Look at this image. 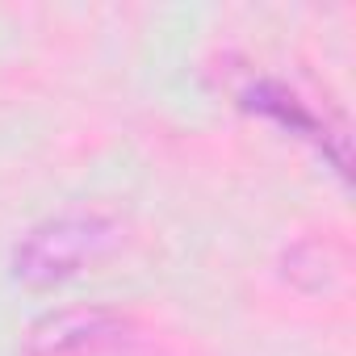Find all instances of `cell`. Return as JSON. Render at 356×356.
<instances>
[{
    "label": "cell",
    "mask_w": 356,
    "mask_h": 356,
    "mask_svg": "<svg viewBox=\"0 0 356 356\" xmlns=\"http://www.w3.org/2000/svg\"><path fill=\"white\" fill-rule=\"evenodd\" d=\"M122 243V222L101 210H67L34 222L9 252L13 281L30 289L63 285L88 268H97Z\"/></svg>",
    "instance_id": "6da1fadb"
},
{
    "label": "cell",
    "mask_w": 356,
    "mask_h": 356,
    "mask_svg": "<svg viewBox=\"0 0 356 356\" xmlns=\"http://www.w3.org/2000/svg\"><path fill=\"white\" fill-rule=\"evenodd\" d=\"M134 335V323L109 306H63L42 314L26 331V356H84L118 348Z\"/></svg>",
    "instance_id": "7a4b0ae2"
},
{
    "label": "cell",
    "mask_w": 356,
    "mask_h": 356,
    "mask_svg": "<svg viewBox=\"0 0 356 356\" xmlns=\"http://www.w3.org/2000/svg\"><path fill=\"white\" fill-rule=\"evenodd\" d=\"M243 105L256 109V113H264V118H273V122L285 126L289 134L310 138V143L335 163V172H348V134H343V126L327 122L310 101H302V97H298L293 88H285L281 80H252V84L243 88Z\"/></svg>",
    "instance_id": "3957f363"
}]
</instances>
